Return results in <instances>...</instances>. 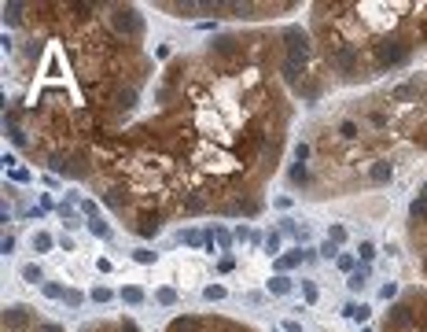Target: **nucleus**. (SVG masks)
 Segmentation results:
<instances>
[{
	"instance_id": "f257e3e1",
	"label": "nucleus",
	"mask_w": 427,
	"mask_h": 332,
	"mask_svg": "<svg viewBox=\"0 0 427 332\" xmlns=\"http://www.w3.org/2000/svg\"><path fill=\"white\" fill-rule=\"evenodd\" d=\"M284 52L280 26L173 56L151 85V111L96 144L88 188L140 240L177 218L262 214L295 115Z\"/></svg>"
},
{
	"instance_id": "f03ea898",
	"label": "nucleus",
	"mask_w": 427,
	"mask_h": 332,
	"mask_svg": "<svg viewBox=\"0 0 427 332\" xmlns=\"http://www.w3.org/2000/svg\"><path fill=\"white\" fill-rule=\"evenodd\" d=\"M18 30L11 52L15 93L4 133L26 159L70 181H92L96 144L137 122L155 63L144 52L137 4H4Z\"/></svg>"
},
{
	"instance_id": "7ed1b4c3",
	"label": "nucleus",
	"mask_w": 427,
	"mask_h": 332,
	"mask_svg": "<svg viewBox=\"0 0 427 332\" xmlns=\"http://www.w3.org/2000/svg\"><path fill=\"white\" fill-rule=\"evenodd\" d=\"M309 37L331 85L401 71L427 52V4H313Z\"/></svg>"
},
{
	"instance_id": "20e7f679",
	"label": "nucleus",
	"mask_w": 427,
	"mask_h": 332,
	"mask_svg": "<svg viewBox=\"0 0 427 332\" xmlns=\"http://www.w3.org/2000/svg\"><path fill=\"white\" fill-rule=\"evenodd\" d=\"M302 4L295 0H181V4H170L162 0L159 11H170L177 19H203V15H214V19H243V22H258V19H280L287 11H299Z\"/></svg>"
},
{
	"instance_id": "39448f33",
	"label": "nucleus",
	"mask_w": 427,
	"mask_h": 332,
	"mask_svg": "<svg viewBox=\"0 0 427 332\" xmlns=\"http://www.w3.org/2000/svg\"><path fill=\"white\" fill-rule=\"evenodd\" d=\"M379 332H427V288L416 284L409 292H401L383 314Z\"/></svg>"
},
{
	"instance_id": "423d86ee",
	"label": "nucleus",
	"mask_w": 427,
	"mask_h": 332,
	"mask_svg": "<svg viewBox=\"0 0 427 332\" xmlns=\"http://www.w3.org/2000/svg\"><path fill=\"white\" fill-rule=\"evenodd\" d=\"M405 236L413 243V255L420 262V273L427 281V181L416 188L413 203H409V214H405Z\"/></svg>"
},
{
	"instance_id": "0eeeda50",
	"label": "nucleus",
	"mask_w": 427,
	"mask_h": 332,
	"mask_svg": "<svg viewBox=\"0 0 427 332\" xmlns=\"http://www.w3.org/2000/svg\"><path fill=\"white\" fill-rule=\"evenodd\" d=\"M166 332H258V328L221 318V314H181L166 325Z\"/></svg>"
},
{
	"instance_id": "6e6552de",
	"label": "nucleus",
	"mask_w": 427,
	"mask_h": 332,
	"mask_svg": "<svg viewBox=\"0 0 427 332\" xmlns=\"http://www.w3.org/2000/svg\"><path fill=\"white\" fill-rule=\"evenodd\" d=\"M81 332H140L137 321L129 318H115V321H96V325H85Z\"/></svg>"
},
{
	"instance_id": "1a4fd4ad",
	"label": "nucleus",
	"mask_w": 427,
	"mask_h": 332,
	"mask_svg": "<svg viewBox=\"0 0 427 332\" xmlns=\"http://www.w3.org/2000/svg\"><path fill=\"white\" fill-rule=\"evenodd\" d=\"M368 277H372V270H368V266H361V270H354V273H350V281H346V284H350V292H361Z\"/></svg>"
},
{
	"instance_id": "9d476101",
	"label": "nucleus",
	"mask_w": 427,
	"mask_h": 332,
	"mask_svg": "<svg viewBox=\"0 0 427 332\" xmlns=\"http://www.w3.org/2000/svg\"><path fill=\"white\" fill-rule=\"evenodd\" d=\"M302 258H309L302 248H299V251H291V255H280V258H276V270H291V266H299Z\"/></svg>"
},
{
	"instance_id": "9b49d317",
	"label": "nucleus",
	"mask_w": 427,
	"mask_h": 332,
	"mask_svg": "<svg viewBox=\"0 0 427 332\" xmlns=\"http://www.w3.org/2000/svg\"><path fill=\"white\" fill-rule=\"evenodd\" d=\"M269 292H273V295H287L291 292V281L280 273V277H273V281H269Z\"/></svg>"
},
{
	"instance_id": "f8f14e48",
	"label": "nucleus",
	"mask_w": 427,
	"mask_h": 332,
	"mask_svg": "<svg viewBox=\"0 0 427 332\" xmlns=\"http://www.w3.org/2000/svg\"><path fill=\"white\" fill-rule=\"evenodd\" d=\"M122 299H125V303H133V306H137V303H144V288H137V284L122 288Z\"/></svg>"
},
{
	"instance_id": "ddd939ff",
	"label": "nucleus",
	"mask_w": 427,
	"mask_h": 332,
	"mask_svg": "<svg viewBox=\"0 0 427 332\" xmlns=\"http://www.w3.org/2000/svg\"><path fill=\"white\" fill-rule=\"evenodd\" d=\"M372 255H376V243H372V240H361V243H357V258H361L365 266L372 262Z\"/></svg>"
},
{
	"instance_id": "4468645a",
	"label": "nucleus",
	"mask_w": 427,
	"mask_h": 332,
	"mask_svg": "<svg viewBox=\"0 0 427 332\" xmlns=\"http://www.w3.org/2000/svg\"><path fill=\"white\" fill-rule=\"evenodd\" d=\"M85 221H88V229H92V233H96V236H103V240H107V236H110V229H107V221H103V218H100V214H96V218H85Z\"/></svg>"
},
{
	"instance_id": "2eb2a0df",
	"label": "nucleus",
	"mask_w": 427,
	"mask_h": 332,
	"mask_svg": "<svg viewBox=\"0 0 427 332\" xmlns=\"http://www.w3.org/2000/svg\"><path fill=\"white\" fill-rule=\"evenodd\" d=\"M346 318H354V321H368V306H357V303H346Z\"/></svg>"
},
{
	"instance_id": "dca6fc26",
	"label": "nucleus",
	"mask_w": 427,
	"mask_h": 332,
	"mask_svg": "<svg viewBox=\"0 0 427 332\" xmlns=\"http://www.w3.org/2000/svg\"><path fill=\"white\" fill-rule=\"evenodd\" d=\"M59 214H63L66 225H78V221H81V218H78V211H74L70 203H59Z\"/></svg>"
},
{
	"instance_id": "f3484780",
	"label": "nucleus",
	"mask_w": 427,
	"mask_h": 332,
	"mask_svg": "<svg viewBox=\"0 0 427 332\" xmlns=\"http://www.w3.org/2000/svg\"><path fill=\"white\" fill-rule=\"evenodd\" d=\"M22 277H26V284H41V266H22Z\"/></svg>"
},
{
	"instance_id": "a211bd4d",
	"label": "nucleus",
	"mask_w": 427,
	"mask_h": 332,
	"mask_svg": "<svg viewBox=\"0 0 427 332\" xmlns=\"http://www.w3.org/2000/svg\"><path fill=\"white\" fill-rule=\"evenodd\" d=\"M155 299H159L162 306H173V303H177V292H173V288H159V292H155Z\"/></svg>"
},
{
	"instance_id": "6ab92c4d",
	"label": "nucleus",
	"mask_w": 427,
	"mask_h": 332,
	"mask_svg": "<svg viewBox=\"0 0 427 332\" xmlns=\"http://www.w3.org/2000/svg\"><path fill=\"white\" fill-rule=\"evenodd\" d=\"M52 248V236L48 233H33V251H48Z\"/></svg>"
},
{
	"instance_id": "aec40b11",
	"label": "nucleus",
	"mask_w": 427,
	"mask_h": 332,
	"mask_svg": "<svg viewBox=\"0 0 427 332\" xmlns=\"http://www.w3.org/2000/svg\"><path fill=\"white\" fill-rule=\"evenodd\" d=\"M265 255H280V233H269L265 236Z\"/></svg>"
},
{
	"instance_id": "412c9836",
	"label": "nucleus",
	"mask_w": 427,
	"mask_h": 332,
	"mask_svg": "<svg viewBox=\"0 0 427 332\" xmlns=\"http://www.w3.org/2000/svg\"><path fill=\"white\" fill-rule=\"evenodd\" d=\"M203 240H207V233H199V229H188V233H184V243H188V248H199Z\"/></svg>"
},
{
	"instance_id": "4be33fe9",
	"label": "nucleus",
	"mask_w": 427,
	"mask_h": 332,
	"mask_svg": "<svg viewBox=\"0 0 427 332\" xmlns=\"http://www.w3.org/2000/svg\"><path fill=\"white\" fill-rule=\"evenodd\" d=\"M44 295L48 299H66V288L63 284H44Z\"/></svg>"
},
{
	"instance_id": "5701e85b",
	"label": "nucleus",
	"mask_w": 427,
	"mask_h": 332,
	"mask_svg": "<svg viewBox=\"0 0 427 332\" xmlns=\"http://www.w3.org/2000/svg\"><path fill=\"white\" fill-rule=\"evenodd\" d=\"M321 255H324V258H339V243L324 240V243H321Z\"/></svg>"
},
{
	"instance_id": "b1692460",
	"label": "nucleus",
	"mask_w": 427,
	"mask_h": 332,
	"mask_svg": "<svg viewBox=\"0 0 427 332\" xmlns=\"http://www.w3.org/2000/svg\"><path fill=\"white\" fill-rule=\"evenodd\" d=\"M335 262H339V270H346V273H354V266H357V258H354V255H339Z\"/></svg>"
},
{
	"instance_id": "393cba45",
	"label": "nucleus",
	"mask_w": 427,
	"mask_h": 332,
	"mask_svg": "<svg viewBox=\"0 0 427 332\" xmlns=\"http://www.w3.org/2000/svg\"><path fill=\"white\" fill-rule=\"evenodd\" d=\"M328 240H331V243H343V240H346V229H343V225H331Z\"/></svg>"
},
{
	"instance_id": "a878e982",
	"label": "nucleus",
	"mask_w": 427,
	"mask_h": 332,
	"mask_svg": "<svg viewBox=\"0 0 427 332\" xmlns=\"http://www.w3.org/2000/svg\"><path fill=\"white\" fill-rule=\"evenodd\" d=\"M203 295H207L210 303H214V299H225V288H221V284H210V288H207Z\"/></svg>"
},
{
	"instance_id": "bb28decb",
	"label": "nucleus",
	"mask_w": 427,
	"mask_h": 332,
	"mask_svg": "<svg viewBox=\"0 0 427 332\" xmlns=\"http://www.w3.org/2000/svg\"><path fill=\"white\" fill-rule=\"evenodd\" d=\"M302 295H306V303H317V284H302Z\"/></svg>"
},
{
	"instance_id": "cd10ccee",
	"label": "nucleus",
	"mask_w": 427,
	"mask_h": 332,
	"mask_svg": "<svg viewBox=\"0 0 427 332\" xmlns=\"http://www.w3.org/2000/svg\"><path fill=\"white\" fill-rule=\"evenodd\" d=\"M133 258H137V262H144V266H151L155 262V251H147V248H140L137 255H133Z\"/></svg>"
},
{
	"instance_id": "c85d7f7f",
	"label": "nucleus",
	"mask_w": 427,
	"mask_h": 332,
	"mask_svg": "<svg viewBox=\"0 0 427 332\" xmlns=\"http://www.w3.org/2000/svg\"><path fill=\"white\" fill-rule=\"evenodd\" d=\"M92 299H96V303H107V299H110V288H103V284L92 288Z\"/></svg>"
},
{
	"instance_id": "c756f323",
	"label": "nucleus",
	"mask_w": 427,
	"mask_h": 332,
	"mask_svg": "<svg viewBox=\"0 0 427 332\" xmlns=\"http://www.w3.org/2000/svg\"><path fill=\"white\" fill-rule=\"evenodd\" d=\"M379 295H383V299H394V295H398V284H394V281L383 284V288H379Z\"/></svg>"
},
{
	"instance_id": "7c9ffc66",
	"label": "nucleus",
	"mask_w": 427,
	"mask_h": 332,
	"mask_svg": "<svg viewBox=\"0 0 427 332\" xmlns=\"http://www.w3.org/2000/svg\"><path fill=\"white\" fill-rule=\"evenodd\" d=\"M214 236H217V243H221V248L229 251V233H225V229H217V225H214Z\"/></svg>"
},
{
	"instance_id": "2f4dec72",
	"label": "nucleus",
	"mask_w": 427,
	"mask_h": 332,
	"mask_svg": "<svg viewBox=\"0 0 427 332\" xmlns=\"http://www.w3.org/2000/svg\"><path fill=\"white\" fill-rule=\"evenodd\" d=\"M66 303H70V306H78V303H81V292H74V288H66Z\"/></svg>"
},
{
	"instance_id": "473e14b6",
	"label": "nucleus",
	"mask_w": 427,
	"mask_h": 332,
	"mask_svg": "<svg viewBox=\"0 0 427 332\" xmlns=\"http://www.w3.org/2000/svg\"><path fill=\"white\" fill-rule=\"evenodd\" d=\"M0 248H4V255H11V248H15V236H8V233H4V243H0Z\"/></svg>"
},
{
	"instance_id": "72a5a7b5",
	"label": "nucleus",
	"mask_w": 427,
	"mask_h": 332,
	"mask_svg": "<svg viewBox=\"0 0 427 332\" xmlns=\"http://www.w3.org/2000/svg\"><path fill=\"white\" fill-rule=\"evenodd\" d=\"M37 328H41V325H37ZM37 328H30V332H37Z\"/></svg>"
}]
</instances>
